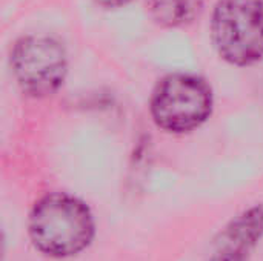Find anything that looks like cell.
I'll list each match as a JSON object with an SVG mask.
<instances>
[{
  "label": "cell",
  "instance_id": "cell-1",
  "mask_svg": "<svg viewBox=\"0 0 263 261\" xmlns=\"http://www.w3.org/2000/svg\"><path fill=\"white\" fill-rule=\"evenodd\" d=\"M29 235L45 255L66 258L91 243L94 220L80 200L66 194H51L35 203L29 215Z\"/></svg>",
  "mask_w": 263,
  "mask_h": 261
},
{
  "label": "cell",
  "instance_id": "cell-2",
  "mask_svg": "<svg viewBox=\"0 0 263 261\" xmlns=\"http://www.w3.org/2000/svg\"><path fill=\"white\" fill-rule=\"evenodd\" d=\"M213 108L210 83L188 72L168 74L159 80L149 102L154 123L170 134H186L200 128L211 117Z\"/></svg>",
  "mask_w": 263,
  "mask_h": 261
},
{
  "label": "cell",
  "instance_id": "cell-3",
  "mask_svg": "<svg viewBox=\"0 0 263 261\" xmlns=\"http://www.w3.org/2000/svg\"><path fill=\"white\" fill-rule=\"evenodd\" d=\"M211 38L220 58L239 68L263 60V0H219Z\"/></svg>",
  "mask_w": 263,
  "mask_h": 261
},
{
  "label": "cell",
  "instance_id": "cell-4",
  "mask_svg": "<svg viewBox=\"0 0 263 261\" xmlns=\"http://www.w3.org/2000/svg\"><path fill=\"white\" fill-rule=\"evenodd\" d=\"M11 69L20 89L34 98L52 95L68 74V54L60 40L46 34L20 37L11 51Z\"/></svg>",
  "mask_w": 263,
  "mask_h": 261
},
{
  "label": "cell",
  "instance_id": "cell-5",
  "mask_svg": "<svg viewBox=\"0 0 263 261\" xmlns=\"http://www.w3.org/2000/svg\"><path fill=\"white\" fill-rule=\"evenodd\" d=\"M263 237V205H256L234 218L217 243L251 252Z\"/></svg>",
  "mask_w": 263,
  "mask_h": 261
},
{
  "label": "cell",
  "instance_id": "cell-6",
  "mask_svg": "<svg viewBox=\"0 0 263 261\" xmlns=\"http://www.w3.org/2000/svg\"><path fill=\"white\" fill-rule=\"evenodd\" d=\"M205 0H146L149 17L163 28H182L196 22Z\"/></svg>",
  "mask_w": 263,
  "mask_h": 261
},
{
  "label": "cell",
  "instance_id": "cell-7",
  "mask_svg": "<svg viewBox=\"0 0 263 261\" xmlns=\"http://www.w3.org/2000/svg\"><path fill=\"white\" fill-rule=\"evenodd\" d=\"M250 252L217 243V249L210 261H248Z\"/></svg>",
  "mask_w": 263,
  "mask_h": 261
},
{
  "label": "cell",
  "instance_id": "cell-8",
  "mask_svg": "<svg viewBox=\"0 0 263 261\" xmlns=\"http://www.w3.org/2000/svg\"><path fill=\"white\" fill-rule=\"evenodd\" d=\"M94 2H96V5H99L105 9H116V8L128 5L131 0H94Z\"/></svg>",
  "mask_w": 263,
  "mask_h": 261
}]
</instances>
